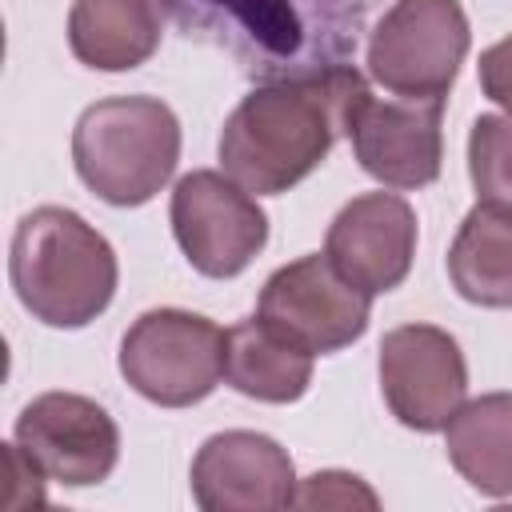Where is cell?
<instances>
[{"label":"cell","mask_w":512,"mask_h":512,"mask_svg":"<svg viewBox=\"0 0 512 512\" xmlns=\"http://www.w3.org/2000/svg\"><path fill=\"white\" fill-rule=\"evenodd\" d=\"M364 72L352 64L256 84L220 128V168L256 196H280L324 164Z\"/></svg>","instance_id":"obj_1"},{"label":"cell","mask_w":512,"mask_h":512,"mask_svg":"<svg viewBox=\"0 0 512 512\" xmlns=\"http://www.w3.org/2000/svg\"><path fill=\"white\" fill-rule=\"evenodd\" d=\"M172 16L268 80L348 64L368 0H168Z\"/></svg>","instance_id":"obj_2"},{"label":"cell","mask_w":512,"mask_h":512,"mask_svg":"<svg viewBox=\"0 0 512 512\" xmlns=\"http://www.w3.org/2000/svg\"><path fill=\"white\" fill-rule=\"evenodd\" d=\"M8 276L32 320L48 328H84L112 304L120 264L112 244L80 212L40 204L20 216L12 232Z\"/></svg>","instance_id":"obj_3"},{"label":"cell","mask_w":512,"mask_h":512,"mask_svg":"<svg viewBox=\"0 0 512 512\" xmlns=\"http://www.w3.org/2000/svg\"><path fill=\"white\" fill-rule=\"evenodd\" d=\"M180 120L156 96H108L72 128L76 176L116 208L148 204L176 172Z\"/></svg>","instance_id":"obj_4"},{"label":"cell","mask_w":512,"mask_h":512,"mask_svg":"<svg viewBox=\"0 0 512 512\" xmlns=\"http://www.w3.org/2000/svg\"><path fill=\"white\" fill-rule=\"evenodd\" d=\"M472 32L460 0H392L368 36V76L408 100H448Z\"/></svg>","instance_id":"obj_5"},{"label":"cell","mask_w":512,"mask_h":512,"mask_svg":"<svg viewBox=\"0 0 512 512\" xmlns=\"http://www.w3.org/2000/svg\"><path fill=\"white\" fill-rule=\"evenodd\" d=\"M228 332L184 308H152L120 340V376L160 408H188L224 380Z\"/></svg>","instance_id":"obj_6"},{"label":"cell","mask_w":512,"mask_h":512,"mask_svg":"<svg viewBox=\"0 0 512 512\" xmlns=\"http://www.w3.org/2000/svg\"><path fill=\"white\" fill-rule=\"evenodd\" d=\"M256 316L304 352L328 356L364 336L372 296L344 280L324 252H308L264 280Z\"/></svg>","instance_id":"obj_7"},{"label":"cell","mask_w":512,"mask_h":512,"mask_svg":"<svg viewBox=\"0 0 512 512\" xmlns=\"http://www.w3.org/2000/svg\"><path fill=\"white\" fill-rule=\"evenodd\" d=\"M172 236L200 276L232 280L268 244L264 208L228 172L196 168L172 192Z\"/></svg>","instance_id":"obj_8"},{"label":"cell","mask_w":512,"mask_h":512,"mask_svg":"<svg viewBox=\"0 0 512 512\" xmlns=\"http://www.w3.org/2000/svg\"><path fill=\"white\" fill-rule=\"evenodd\" d=\"M444 100H380L368 80L356 88L348 104L344 136L352 140V156L360 168L384 188H428L440 176L444 132H440Z\"/></svg>","instance_id":"obj_9"},{"label":"cell","mask_w":512,"mask_h":512,"mask_svg":"<svg viewBox=\"0 0 512 512\" xmlns=\"http://www.w3.org/2000/svg\"><path fill=\"white\" fill-rule=\"evenodd\" d=\"M380 396L412 432H444L468 396V364L452 332L400 324L380 340Z\"/></svg>","instance_id":"obj_10"},{"label":"cell","mask_w":512,"mask_h":512,"mask_svg":"<svg viewBox=\"0 0 512 512\" xmlns=\"http://www.w3.org/2000/svg\"><path fill=\"white\" fill-rule=\"evenodd\" d=\"M20 452L64 488H92L120 460V428L104 404L80 392H44L16 416Z\"/></svg>","instance_id":"obj_11"},{"label":"cell","mask_w":512,"mask_h":512,"mask_svg":"<svg viewBox=\"0 0 512 512\" xmlns=\"http://www.w3.org/2000/svg\"><path fill=\"white\" fill-rule=\"evenodd\" d=\"M188 484L204 512H276L296 504L300 480L272 436L232 428L200 444Z\"/></svg>","instance_id":"obj_12"},{"label":"cell","mask_w":512,"mask_h":512,"mask_svg":"<svg viewBox=\"0 0 512 512\" xmlns=\"http://www.w3.org/2000/svg\"><path fill=\"white\" fill-rule=\"evenodd\" d=\"M324 256L360 292L380 296L408 280L416 256V212L396 192L352 196L328 224Z\"/></svg>","instance_id":"obj_13"},{"label":"cell","mask_w":512,"mask_h":512,"mask_svg":"<svg viewBox=\"0 0 512 512\" xmlns=\"http://www.w3.org/2000/svg\"><path fill=\"white\" fill-rule=\"evenodd\" d=\"M68 48L96 72L140 68L160 48L156 0H72Z\"/></svg>","instance_id":"obj_14"},{"label":"cell","mask_w":512,"mask_h":512,"mask_svg":"<svg viewBox=\"0 0 512 512\" xmlns=\"http://www.w3.org/2000/svg\"><path fill=\"white\" fill-rule=\"evenodd\" d=\"M444 452L480 496H512V392L464 400L444 424Z\"/></svg>","instance_id":"obj_15"},{"label":"cell","mask_w":512,"mask_h":512,"mask_svg":"<svg viewBox=\"0 0 512 512\" xmlns=\"http://www.w3.org/2000/svg\"><path fill=\"white\" fill-rule=\"evenodd\" d=\"M312 352L268 328L260 316L240 320L228 328L224 344V380L252 400L264 404H292L312 384Z\"/></svg>","instance_id":"obj_16"},{"label":"cell","mask_w":512,"mask_h":512,"mask_svg":"<svg viewBox=\"0 0 512 512\" xmlns=\"http://www.w3.org/2000/svg\"><path fill=\"white\" fill-rule=\"evenodd\" d=\"M452 288L480 308H512V216L476 204L448 248Z\"/></svg>","instance_id":"obj_17"},{"label":"cell","mask_w":512,"mask_h":512,"mask_svg":"<svg viewBox=\"0 0 512 512\" xmlns=\"http://www.w3.org/2000/svg\"><path fill=\"white\" fill-rule=\"evenodd\" d=\"M468 176L476 204L512 216V116L488 112L472 120L468 132Z\"/></svg>","instance_id":"obj_18"},{"label":"cell","mask_w":512,"mask_h":512,"mask_svg":"<svg viewBox=\"0 0 512 512\" xmlns=\"http://www.w3.org/2000/svg\"><path fill=\"white\" fill-rule=\"evenodd\" d=\"M296 508H380V496L352 472H312L296 484Z\"/></svg>","instance_id":"obj_19"},{"label":"cell","mask_w":512,"mask_h":512,"mask_svg":"<svg viewBox=\"0 0 512 512\" xmlns=\"http://www.w3.org/2000/svg\"><path fill=\"white\" fill-rule=\"evenodd\" d=\"M476 76H480V88L492 104H500L508 116H512V36L496 40L492 48L480 52V64H476Z\"/></svg>","instance_id":"obj_20"}]
</instances>
